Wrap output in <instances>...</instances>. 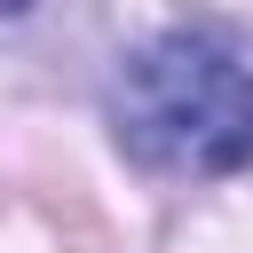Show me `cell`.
Wrapping results in <instances>:
<instances>
[{
    "instance_id": "cell-1",
    "label": "cell",
    "mask_w": 253,
    "mask_h": 253,
    "mask_svg": "<svg viewBox=\"0 0 253 253\" xmlns=\"http://www.w3.org/2000/svg\"><path fill=\"white\" fill-rule=\"evenodd\" d=\"M111 134L150 174H237L253 166V63L213 32H166L119 63Z\"/></svg>"
},
{
    "instance_id": "cell-2",
    "label": "cell",
    "mask_w": 253,
    "mask_h": 253,
    "mask_svg": "<svg viewBox=\"0 0 253 253\" xmlns=\"http://www.w3.org/2000/svg\"><path fill=\"white\" fill-rule=\"evenodd\" d=\"M24 8H32V0H0V16H24Z\"/></svg>"
}]
</instances>
